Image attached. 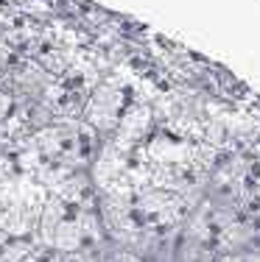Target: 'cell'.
<instances>
[{
  "label": "cell",
  "instance_id": "obj_1",
  "mask_svg": "<svg viewBox=\"0 0 260 262\" xmlns=\"http://www.w3.org/2000/svg\"><path fill=\"white\" fill-rule=\"evenodd\" d=\"M34 251L31 237H9L0 246V262H26V257Z\"/></svg>",
  "mask_w": 260,
  "mask_h": 262
},
{
  "label": "cell",
  "instance_id": "obj_4",
  "mask_svg": "<svg viewBox=\"0 0 260 262\" xmlns=\"http://www.w3.org/2000/svg\"><path fill=\"white\" fill-rule=\"evenodd\" d=\"M221 262H260V254H241V257H227Z\"/></svg>",
  "mask_w": 260,
  "mask_h": 262
},
{
  "label": "cell",
  "instance_id": "obj_5",
  "mask_svg": "<svg viewBox=\"0 0 260 262\" xmlns=\"http://www.w3.org/2000/svg\"><path fill=\"white\" fill-rule=\"evenodd\" d=\"M6 240H9V234H6V232H3V229H0V246H3V243H6Z\"/></svg>",
  "mask_w": 260,
  "mask_h": 262
},
{
  "label": "cell",
  "instance_id": "obj_2",
  "mask_svg": "<svg viewBox=\"0 0 260 262\" xmlns=\"http://www.w3.org/2000/svg\"><path fill=\"white\" fill-rule=\"evenodd\" d=\"M56 262H98L95 251L90 248H82V251H67V254H59Z\"/></svg>",
  "mask_w": 260,
  "mask_h": 262
},
{
  "label": "cell",
  "instance_id": "obj_3",
  "mask_svg": "<svg viewBox=\"0 0 260 262\" xmlns=\"http://www.w3.org/2000/svg\"><path fill=\"white\" fill-rule=\"evenodd\" d=\"M98 262H143V259L132 251H115V254H109V257H101Z\"/></svg>",
  "mask_w": 260,
  "mask_h": 262
}]
</instances>
